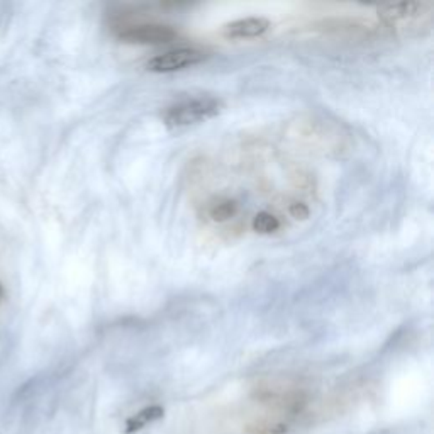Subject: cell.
<instances>
[{
  "mask_svg": "<svg viewBox=\"0 0 434 434\" xmlns=\"http://www.w3.org/2000/svg\"><path fill=\"white\" fill-rule=\"evenodd\" d=\"M270 26L272 24L265 17H245L224 26L223 34L227 40H250L265 34Z\"/></svg>",
  "mask_w": 434,
  "mask_h": 434,
  "instance_id": "5",
  "label": "cell"
},
{
  "mask_svg": "<svg viewBox=\"0 0 434 434\" xmlns=\"http://www.w3.org/2000/svg\"><path fill=\"white\" fill-rule=\"evenodd\" d=\"M236 211H238V205L234 204V202L231 200H224V202H219V204L212 205L211 209V217L214 220H227L229 217H233L236 214Z\"/></svg>",
  "mask_w": 434,
  "mask_h": 434,
  "instance_id": "8",
  "label": "cell"
},
{
  "mask_svg": "<svg viewBox=\"0 0 434 434\" xmlns=\"http://www.w3.org/2000/svg\"><path fill=\"white\" fill-rule=\"evenodd\" d=\"M253 227L258 231V233H263V234H270L273 231H277L280 227L279 219L275 216L268 214V212H261L254 217V223Z\"/></svg>",
  "mask_w": 434,
  "mask_h": 434,
  "instance_id": "7",
  "label": "cell"
},
{
  "mask_svg": "<svg viewBox=\"0 0 434 434\" xmlns=\"http://www.w3.org/2000/svg\"><path fill=\"white\" fill-rule=\"evenodd\" d=\"M223 102L211 95L186 98L166 107L163 112V123L168 128H185V125L199 124L212 119L223 110Z\"/></svg>",
  "mask_w": 434,
  "mask_h": 434,
  "instance_id": "1",
  "label": "cell"
},
{
  "mask_svg": "<svg viewBox=\"0 0 434 434\" xmlns=\"http://www.w3.org/2000/svg\"><path fill=\"white\" fill-rule=\"evenodd\" d=\"M290 212L294 214L295 217H300V219H304V217H307V214H309V211H307L306 205L302 204H295L290 207Z\"/></svg>",
  "mask_w": 434,
  "mask_h": 434,
  "instance_id": "9",
  "label": "cell"
},
{
  "mask_svg": "<svg viewBox=\"0 0 434 434\" xmlns=\"http://www.w3.org/2000/svg\"><path fill=\"white\" fill-rule=\"evenodd\" d=\"M162 416H163V409L159 406L144 407V409L139 410L138 414H134V416L128 419V422H125V433L139 431V429L146 428L150 422L158 421Z\"/></svg>",
  "mask_w": 434,
  "mask_h": 434,
  "instance_id": "6",
  "label": "cell"
},
{
  "mask_svg": "<svg viewBox=\"0 0 434 434\" xmlns=\"http://www.w3.org/2000/svg\"><path fill=\"white\" fill-rule=\"evenodd\" d=\"M205 53L193 48H178L171 49L168 53L155 56L153 60L146 63V68L153 73H170V71L184 70V68L193 67L204 62Z\"/></svg>",
  "mask_w": 434,
  "mask_h": 434,
  "instance_id": "3",
  "label": "cell"
},
{
  "mask_svg": "<svg viewBox=\"0 0 434 434\" xmlns=\"http://www.w3.org/2000/svg\"><path fill=\"white\" fill-rule=\"evenodd\" d=\"M2 295H3V288H2V285H0V299H2Z\"/></svg>",
  "mask_w": 434,
  "mask_h": 434,
  "instance_id": "10",
  "label": "cell"
},
{
  "mask_svg": "<svg viewBox=\"0 0 434 434\" xmlns=\"http://www.w3.org/2000/svg\"><path fill=\"white\" fill-rule=\"evenodd\" d=\"M379 16L387 26L395 29H414L431 24V2H402L379 7Z\"/></svg>",
  "mask_w": 434,
  "mask_h": 434,
  "instance_id": "2",
  "label": "cell"
},
{
  "mask_svg": "<svg viewBox=\"0 0 434 434\" xmlns=\"http://www.w3.org/2000/svg\"><path fill=\"white\" fill-rule=\"evenodd\" d=\"M177 37V31L171 26L141 24L125 28L119 33V40L128 44H166Z\"/></svg>",
  "mask_w": 434,
  "mask_h": 434,
  "instance_id": "4",
  "label": "cell"
}]
</instances>
